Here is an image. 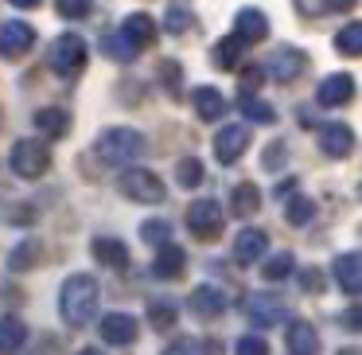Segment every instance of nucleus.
Wrapping results in <instances>:
<instances>
[{
    "instance_id": "obj_26",
    "label": "nucleus",
    "mask_w": 362,
    "mask_h": 355,
    "mask_svg": "<svg viewBox=\"0 0 362 355\" xmlns=\"http://www.w3.org/2000/svg\"><path fill=\"white\" fill-rule=\"evenodd\" d=\"M230 203H234L238 215H257L261 211V188L257 184H234V191H230Z\"/></svg>"
},
{
    "instance_id": "obj_47",
    "label": "nucleus",
    "mask_w": 362,
    "mask_h": 355,
    "mask_svg": "<svg viewBox=\"0 0 362 355\" xmlns=\"http://www.w3.org/2000/svg\"><path fill=\"white\" fill-rule=\"evenodd\" d=\"M358 320H362V312H358V308H351V312H346V324H351V328H358Z\"/></svg>"
},
{
    "instance_id": "obj_18",
    "label": "nucleus",
    "mask_w": 362,
    "mask_h": 355,
    "mask_svg": "<svg viewBox=\"0 0 362 355\" xmlns=\"http://www.w3.org/2000/svg\"><path fill=\"white\" fill-rule=\"evenodd\" d=\"M234 35L242 43H261L269 35V20H265V12H257V9H242L238 12V20H234Z\"/></svg>"
},
{
    "instance_id": "obj_37",
    "label": "nucleus",
    "mask_w": 362,
    "mask_h": 355,
    "mask_svg": "<svg viewBox=\"0 0 362 355\" xmlns=\"http://www.w3.org/2000/svg\"><path fill=\"white\" fill-rule=\"evenodd\" d=\"M160 79H164L168 94L180 98V90H183V67L180 63H172V59H168V63H160Z\"/></svg>"
},
{
    "instance_id": "obj_28",
    "label": "nucleus",
    "mask_w": 362,
    "mask_h": 355,
    "mask_svg": "<svg viewBox=\"0 0 362 355\" xmlns=\"http://www.w3.org/2000/svg\"><path fill=\"white\" fill-rule=\"evenodd\" d=\"M40 258H43V242H40V238H24V242L12 250L8 266L20 274V269H35V261H40Z\"/></svg>"
},
{
    "instance_id": "obj_32",
    "label": "nucleus",
    "mask_w": 362,
    "mask_h": 355,
    "mask_svg": "<svg viewBox=\"0 0 362 355\" xmlns=\"http://www.w3.org/2000/svg\"><path fill=\"white\" fill-rule=\"evenodd\" d=\"M238 110L250 113L253 121H269V125L276 121V110H273V106L261 102V98H253V94H242V98H238Z\"/></svg>"
},
{
    "instance_id": "obj_5",
    "label": "nucleus",
    "mask_w": 362,
    "mask_h": 355,
    "mask_svg": "<svg viewBox=\"0 0 362 355\" xmlns=\"http://www.w3.org/2000/svg\"><path fill=\"white\" fill-rule=\"evenodd\" d=\"M117 188L125 199H133V203H160V199L168 196L164 180H160L156 172H148V168H125V172L117 176Z\"/></svg>"
},
{
    "instance_id": "obj_23",
    "label": "nucleus",
    "mask_w": 362,
    "mask_h": 355,
    "mask_svg": "<svg viewBox=\"0 0 362 355\" xmlns=\"http://www.w3.org/2000/svg\"><path fill=\"white\" fill-rule=\"evenodd\" d=\"M288 355H320V336L312 324H292L288 328Z\"/></svg>"
},
{
    "instance_id": "obj_1",
    "label": "nucleus",
    "mask_w": 362,
    "mask_h": 355,
    "mask_svg": "<svg viewBox=\"0 0 362 355\" xmlns=\"http://www.w3.org/2000/svg\"><path fill=\"white\" fill-rule=\"evenodd\" d=\"M59 312L71 328H86L98 312V281L90 274H74L59 289Z\"/></svg>"
},
{
    "instance_id": "obj_36",
    "label": "nucleus",
    "mask_w": 362,
    "mask_h": 355,
    "mask_svg": "<svg viewBox=\"0 0 362 355\" xmlns=\"http://www.w3.org/2000/svg\"><path fill=\"white\" fill-rule=\"evenodd\" d=\"M105 55L117 59V63H129V59L136 55V47H133V43H129L125 35L117 32V35H105Z\"/></svg>"
},
{
    "instance_id": "obj_27",
    "label": "nucleus",
    "mask_w": 362,
    "mask_h": 355,
    "mask_svg": "<svg viewBox=\"0 0 362 355\" xmlns=\"http://www.w3.org/2000/svg\"><path fill=\"white\" fill-rule=\"evenodd\" d=\"M164 28L172 35H183V32H191L195 28V12H191V0H172L168 4V20H164Z\"/></svg>"
},
{
    "instance_id": "obj_45",
    "label": "nucleus",
    "mask_w": 362,
    "mask_h": 355,
    "mask_svg": "<svg viewBox=\"0 0 362 355\" xmlns=\"http://www.w3.org/2000/svg\"><path fill=\"white\" fill-rule=\"evenodd\" d=\"M358 0H327V12H351Z\"/></svg>"
},
{
    "instance_id": "obj_15",
    "label": "nucleus",
    "mask_w": 362,
    "mask_h": 355,
    "mask_svg": "<svg viewBox=\"0 0 362 355\" xmlns=\"http://www.w3.org/2000/svg\"><path fill=\"white\" fill-rule=\"evenodd\" d=\"M191 312H195L199 320H218V316L226 312V297H222V289H214V285H199V289L191 293Z\"/></svg>"
},
{
    "instance_id": "obj_16",
    "label": "nucleus",
    "mask_w": 362,
    "mask_h": 355,
    "mask_svg": "<svg viewBox=\"0 0 362 355\" xmlns=\"http://www.w3.org/2000/svg\"><path fill=\"white\" fill-rule=\"evenodd\" d=\"M183 266H187V254H183L175 242H160V254H156V261H152V274H156L160 281H175V277H183Z\"/></svg>"
},
{
    "instance_id": "obj_13",
    "label": "nucleus",
    "mask_w": 362,
    "mask_h": 355,
    "mask_svg": "<svg viewBox=\"0 0 362 355\" xmlns=\"http://www.w3.org/2000/svg\"><path fill=\"white\" fill-rule=\"evenodd\" d=\"M245 312H250L253 324H281V320H288L284 300L281 297H265V293H250V297H245Z\"/></svg>"
},
{
    "instance_id": "obj_3",
    "label": "nucleus",
    "mask_w": 362,
    "mask_h": 355,
    "mask_svg": "<svg viewBox=\"0 0 362 355\" xmlns=\"http://www.w3.org/2000/svg\"><path fill=\"white\" fill-rule=\"evenodd\" d=\"M51 67L63 79H78L86 71V40L78 32H63L51 40Z\"/></svg>"
},
{
    "instance_id": "obj_25",
    "label": "nucleus",
    "mask_w": 362,
    "mask_h": 355,
    "mask_svg": "<svg viewBox=\"0 0 362 355\" xmlns=\"http://www.w3.org/2000/svg\"><path fill=\"white\" fill-rule=\"evenodd\" d=\"M242 47H245V43L238 40V35H226V40H218V43H214L211 63L218 67V71H234V67H238V59H242Z\"/></svg>"
},
{
    "instance_id": "obj_9",
    "label": "nucleus",
    "mask_w": 362,
    "mask_h": 355,
    "mask_svg": "<svg viewBox=\"0 0 362 355\" xmlns=\"http://www.w3.org/2000/svg\"><path fill=\"white\" fill-rule=\"evenodd\" d=\"M245 145H250V129L245 125L218 129V137H214V160H218V164H234V160H242Z\"/></svg>"
},
{
    "instance_id": "obj_46",
    "label": "nucleus",
    "mask_w": 362,
    "mask_h": 355,
    "mask_svg": "<svg viewBox=\"0 0 362 355\" xmlns=\"http://www.w3.org/2000/svg\"><path fill=\"white\" fill-rule=\"evenodd\" d=\"M8 4H12V9H40V4H43V0H8Z\"/></svg>"
},
{
    "instance_id": "obj_34",
    "label": "nucleus",
    "mask_w": 362,
    "mask_h": 355,
    "mask_svg": "<svg viewBox=\"0 0 362 355\" xmlns=\"http://www.w3.org/2000/svg\"><path fill=\"white\" fill-rule=\"evenodd\" d=\"M175 176H180L183 188H199L206 172H203V164H199L195 157H187V160H180V164H175Z\"/></svg>"
},
{
    "instance_id": "obj_11",
    "label": "nucleus",
    "mask_w": 362,
    "mask_h": 355,
    "mask_svg": "<svg viewBox=\"0 0 362 355\" xmlns=\"http://www.w3.org/2000/svg\"><path fill=\"white\" fill-rule=\"evenodd\" d=\"M315 98H320V106L343 110V106L354 102V79L351 74H327V79L320 82V90H315Z\"/></svg>"
},
{
    "instance_id": "obj_8",
    "label": "nucleus",
    "mask_w": 362,
    "mask_h": 355,
    "mask_svg": "<svg viewBox=\"0 0 362 355\" xmlns=\"http://www.w3.org/2000/svg\"><path fill=\"white\" fill-rule=\"evenodd\" d=\"M32 43H35V28L24 24V20H8V24L0 28V55H4V59L28 55Z\"/></svg>"
},
{
    "instance_id": "obj_19",
    "label": "nucleus",
    "mask_w": 362,
    "mask_h": 355,
    "mask_svg": "<svg viewBox=\"0 0 362 355\" xmlns=\"http://www.w3.org/2000/svg\"><path fill=\"white\" fill-rule=\"evenodd\" d=\"M121 35L141 51V47H148V43L156 40V20H152L148 12H133V16H125V24H121Z\"/></svg>"
},
{
    "instance_id": "obj_35",
    "label": "nucleus",
    "mask_w": 362,
    "mask_h": 355,
    "mask_svg": "<svg viewBox=\"0 0 362 355\" xmlns=\"http://www.w3.org/2000/svg\"><path fill=\"white\" fill-rule=\"evenodd\" d=\"M55 9L63 20H86L94 12V0H55Z\"/></svg>"
},
{
    "instance_id": "obj_10",
    "label": "nucleus",
    "mask_w": 362,
    "mask_h": 355,
    "mask_svg": "<svg viewBox=\"0 0 362 355\" xmlns=\"http://www.w3.org/2000/svg\"><path fill=\"white\" fill-rule=\"evenodd\" d=\"M320 149L327 152L331 160H346L354 152V129L343 125V121H331V125L320 129Z\"/></svg>"
},
{
    "instance_id": "obj_24",
    "label": "nucleus",
    "mask_w": 362,
    "mask_h": 355,
    "mask_svg": "<svg viewBox=\"0 0 362 355\" xmlns=\"http://www.w3.org/2000/svg\"><path fill=\"white\" fill-rule=\"evenodd\" d=\"M35 129H40L43 137H51V141H59V137L71 133V118H66V110H40L35 113Z\"/></svg>"
},
{
    "instance_id": "obj_30",
    "label": "nucleus",
    "mask_w": 362,
    "mask_h": 355,
    "mask_svg": "<svg viewBox=\"0 0 362 355\" xmlns=\"http://www.w3.org/2000/svg\"><path fill=\"white\" fill-rule=\"evenodd\" d=\"M296 269V261H292V254L288 250H281V254H273V258H265V266H261V277L265 281H284V277Z\"/></svg>"
},
{
    "instance_id": "obj_29",
    "label": "nucleus",
    "mask_w": 362,
    "mask_h": 355,
    "mask_svg": "<svg viewBox=\"0 0 362 355\" xmlns=\"http://www.w3.org/2000/svg\"><path fill=\"white\" fill-rule=\"evenodd\" d=\"M175 320H180V312H175V300H152L148 305V324L156 332H172Z\"/></svg>"
},
{
    "instance_id": "obj_14",
    "label": "nucleus",
    "mask_w": 362,
    "mask_h": 355,
    "mask_svg": "<svg viewBox=\"0 0 362 355\" xmlns=\"http://www.w3.org/2000/svg\"><path fill=\"white\" fill-rule=\"evenodd\" d=\"M331 274H335L339 289H343L346 297H358L362 293V254H339Z\"/></svg>"
},
{
    "instance_id": "obj_12",
    "label": "nucleus",
    "mask_w": 362,
    "mask_h": 355,
    "mask_svg": "<svg viewBox=\"0 0 362 355\" xmlns=\"http://www.w3.org/2000/svg\"><path fill=\"white\" fill-rule=\"evenodd\" d=\"M136 332H141V324H136V316H129V312L102 316V339L113 344V347H129L136 339Z\"/></svg>"
},
{
    "instance_id": "obj_31",
    "label": "nucleus",
    "mask_w": 362,
    "mask_h": 355,
    "mask_svg": "<svg viewBox=\"0 0 362 355\" xmlns=\"http://www.w3.org/2000/svg\"><path fill=\"white\" fill-rule=\"evenodd\" d=\"M335 47H339V55H362V24L354 20V24H346L343 32H339V40H335Z\"/></svg>"
},
{
    "instance_id": "obj_20",
    "label": "nucleus",
    "mask_w": 362,
    "mask_h": 355,
    "mask_svg": "<svg viewBox=\"0 0 362 355\" xmlns=\"http://www.w3.org/2000/svg\"><path fill=\"white\" fill-rule=\"evenodd\" d=\"M191 102H195V113L203 121H218L222 113H226V98H222L214 86H199L195 94H191Z\"/></svg>"
},
{
    "instance_id": "obj_38",
    "label": "nucleus",
    "mask_w": 362,
    "mask_h": 355,
    "mask_svg": "<svg viewBox=\"0 0 362 355\" xmlns=\"http://www.w3.org/2000/svg\"><path fill=\"white\" fill-rule=\"evenodd\" d=\"M168 235H172V222H164V219H148V222H141V238H144V242H152V246L168 242Z\"/></svg>"
},
{
    "instance_id": "obj_43",
    "label": "nucleus",
    "mask_w": 362,
    "mask_h": 355,
    "mask_svg": "<svg viewBox=\"0 0 362 355\" xmlns=\"http://www.w3.org/2000/svg\"><path fill=\"white\" fill-rule=\"evenodd\" d=\"M261 79H265V67H250V71L242 74V82H245V94H253V86H261Z\"/></svg>"
},
{
    "instance_id": "obj_33",
    "label": "nucleus",
    "mask_w": 362,
    "mask_h": 355,
    "mask_svg": "<svg viewBox=\"0 0 362 355\" xmlns=\"http://www.w3.org/2000/svg\"><path fill=\"white\" fill-rule=\"evenodd\" d=\"M312 215H315V203H312L308 196L288 199V211H284V219H288L292 227H304V222H312Z\"/></svg>"
},
{
    "instance_id": "obj_17",
    "label": "nucleus",
    "mask_w": 362,
    "mask_h": 355,
    "mask_svg": "<svg viewBox=\"0 0 362 355\" xmlns=\"http://www.w3.org/2000/svg\"><path fill=\"white\" fill-rule=\"evenodd\" d=\"M265 250H269V235H265V230H257V227L238 230V238H234V258L242 261V266L265 258Z\"/></svg>"
},
{
    "instance_id": "obj_42",
    "label": "nucleus",
    "mask_w": 362,
    "mask_h": 355,
    "mask_svg": "<svg viewBox=\"0 0 362 355\" xmlns=\"http://www.w3.org/2000/svg\"><path fill=\"white\" fill-rule=\"evenodd\" d=\"M300 289H304V293H320L323 289V274H320V269H300Z\"/></svg>"
},
{
    "instance_id": "obj_48",
    "label": "nucleus",
    "mask_w": 362,
    "mask_h": 355,
    "mask_svg": "<svg viewBox=\"0 0 362 355\" xmlns=\"http://www.w3.org/2000/svg\"><path fill=\"white\" fill-rule=\"evenodd\" d=\"M339 355H362V351H358V347H343Z\"/></svg>"
},
{
    "instance_id": "obj_39",
    "label": "nucleus",
    "mask_w": 362,
    "mask_h": 355,
    "mask_svg": "<svg viewBox=\"0 0 362 355\" xmlns=\"http://www.w3.org/2000/svg\"><path fill=\"white\" fill-rule=\"evenodd\" d=\"M164 355H211V347H206L203 339H191V336H183V339H175V344L168 347Z\"/></svg>"
},
{
    "instance_id": "obj_22",
    "label": "nucleus",
    "mask_w": 362,
    "mask_h": 355,
    "mask_svg": "<svg viewBox=\"0 0 362 355\" xmlns=\"http://www.w3.org/2000/svg\"><path fill=\"white\" fill-rule=\"evenodd\" d=\"M94 258L110 269H125L129 266V250L121 238H94Z\"/></svg>"
},
{
    "instance_id": "obj_21",
    "label": "nucleus",
    "mask_w": 362,
    "mask_h": 355,
    "mask_svg": "<svg viewBox=\"0 0 362 355\" xmlns=\"http://www.w3.org/2000/svg\"><path fill=\"white\" fill-rule=\"evenodd\" d=\"M24 344H28L24 320H20V316H0V351H4V355H16Z\"/></svg>"
},
{
    "instance_id": "obj_6",
    "label": "nucleus",
    "mask_w": 362,
    "mask_h": 355,
    "mask_svg": "<svg viewBox=\"0 0 362 355\" xmlns=\"http://www.w3.org/2000/svg\"><path fill=\"white\" fill-rule=\"evenodd\" d=\"M222 227H226V211L218 207V199H195V203L187 207V230L195 238L214 242V238L222 235Z\"/></svg>"
},
{
    "instance_id": "obj_49",
    "label": "nucleus",
    "mask_w": 362,
    "mask_h": 355,
    "mask_svg": "<svg viewBox=\"0 0 362 355\" xmlns=\"http://www.w3.org/2000/svg\"><path fill=\"white\" fill-rule=\"evenodd\" d=\"M78 355H98V351H94V347H86V351H78Z\"/></svg>"
},
{
    "instance_id": "obj_41",
    "label": "nucleus",
    "mask_w": 362,
    "mask_h": 355,
    "mask_svg": "<svg viewBox=\"0 0 362 355\" xmlns=\"http://www.w3.org/2000/svg\"><path fill=\"white\" fill-rule=\"evenodd\" d=\"M296 9H300V16H308V20H320L323 12H327V0H296Z\"/></svg>"
},
{
    "instance_id": "obj_2",
    "label": "nucleus",
    "mask_w": 362,
    "mask_h": 355,
    "mask_svg": "<svg viewBox=\"0 0 362 355\" xmlns=\"http://www.w3.org/2000/svg\"><path fill=\"white\" fill-rule=\"evenodd\" d=\"M141 152H144V133H136V129H129V125L105 129V133L98 137V157H102L105 164H129V160H136Z\"/></svg>"
},
{
    "instance_id": "obj_40",
    "label": "nucleus",
    "mask_w": 362,
    "mask_h": 355,
    "mask_svg": "<svg viewBox=\"0 0 362 355\" xmlns=\"http://www.w3.org/2000/svg\"><path fill=\"white\" fill-rule=\"evenodd\" d=\"M234 355H269V344L261 336H242L234 344Z\"/></svg>"
},
{
    "instance_id": "obj_7",
    "label": "nucleus",
    "mask_w": 362,
    "mask_h": 355,
    "mask_svg": "<svg viewBox=\"0 0 362 355\" xmlns=\"http://www.w3.org/2000/svg\"><path fill=\"white\" fill-rule=\"evenodd\" d=\"M304 67H308L304 51L276 47L273 55H269V63H265V74H269V79H276V82H292V79H300V74H304Z\"/></svg>"
},
{
    "instance_id": "obj_4",
    "label": "nucleus",
    "mask_w": 362,
    "mask_h": 355,
    "mask_svg": "<svg viewBox=\"0 0 362 355\" xmlns=\"http://www.w3.org/2000/svg\"><path fill=\"white\" fill-rule=\"evenodd\" d=\"M8 164H12V172H16L20 180H40V176L51 168V149L43 141H35V137H24V141L12 145Z\"/></svg>"
},
{
    "instance_id": "obj_44",
    "label": "nucleus",
    "mask_w": 362,
    "mask_h": 355,
    "mask_svg": "<svg viewBox=\"0 0 362 355\" xmlns=\"http://www.w3.org/2000/svg\"><path fill=\"white\" fill-rule=\"evenodd\" d=\"M284 164V141H276V149H265V168H281Z\"/></svg>"
}]
</instances>
